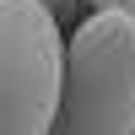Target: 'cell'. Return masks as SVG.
<instances>
[{
	"instance_id": "3957f363",
	"label": "cell",
	"mask_w": 135,
	"mask_h": 135,
	"mask_svg": "<svg viewBox=\"0 0 135 135\" xmlns=\"http://www.w3.org/2000/svg\"><path fill=\"white\" fill-rule=\"evenodd\" d=\"M92 11H135V0H86Z\"/></svg>"
},
{
	"instance_id": "6da1fadb",
	"label": "cell",
	"mask_w": 135,
	"mask_h": 135,
	"mask_svg": "<svg viewBox=\"0 0 135 135\" xmlns=\"http://www.w3.org/2000/svg\"><path fill=\"white\" fill-rule=\"evenodd\" d=\"M49 135H135V11H92L65 38Z\"/></svg>"
},
{
	"instance_id": "7a4b0ae2",
	"label": "cell",
	"mask_w": 135,
	"mask_h": 135,
	"mask_svg": "<svg viewBox=\"0 0 135 135\" xmlns=\"http://www.w3.org/2000/svg\"><path fill=\"white\" fill-rule=\"evenodd\" d=\"M65 32L49 0H0V135H49Z\"/></svg>"
}]
</instances>
